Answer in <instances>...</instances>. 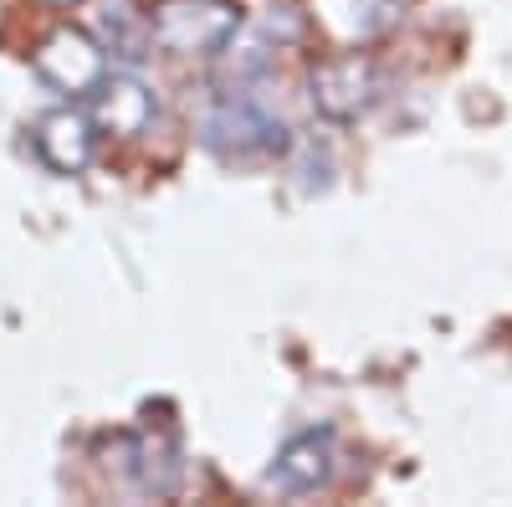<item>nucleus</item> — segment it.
<instances>
[{"mask_svg":"<svg viewBox=\"0 0 512 507\" xmlns=\"http://www.w3.org/2000/svg\"><path fill=\"white\" fill-rule=\"evenodd\" d=\"M308 93H313V108L328 118V123H354L374 108L379 98V67L369 52H344V57H323L313 72H308Z\"/></svg>","mask_w":512,"mask_h":507,"instance_id":"7ed1b4c3","label":"nucleus"},{"mask_svg":"<svg viewBox=\"0 0 512 507\" xmlns=\"http://www.w3.org/2000/svg\"><path fill=\"white\" fill-rule=\"evenodd\" d=\"M241 31L236 0H164L149 21V41L169 57H221Z\"/></svg>","mask_w":512,"mask_h":507,"instance_id":"f257e3e1","label":"nucleus"},{"mask_svg":"<svg viewBox=\"0 0 512 507\" xmlns=\"http://www.w3.org/2000/svg\"><path fill=\"white\" fill-rule=\"evenodd\" d=\"M205 149L221 159H277L287 149V123L251 93H226L205 118Z\"/></svg>","mask_w":512,"mask_h":507,"instance_id":"f03ea898","label":"nucleus"},{"mask_svg":"<svg viewBox=\"0 0 512 507\" xmlns=\"http://www.w3.org/2000/svg\"><path fill=\"white\" fill-rule=\"evenodd\" d=\"M98 36H103V47H113V52H123V57H144L139 47H144V31H139V21L128 16L123 6H118V16H113V6L98 16Z\"/></svg>","mask_w":512,"mask_h":507,"instance_id":"6e6552de","label":"nucleus"},{"mask_svg":"<svg viewBox=\"0 0 512 507\" xmlns=\"http://www.w3.org/2000/svg\"><path fill=\"white\" fill-rule=\"evenodd\" d=\"M333 477V431H303V436H292L277 461H272V487L282 492H318L323 482Z\"/></svg>","mask_w":512,"mask_h":507,"instance_id":"0eeeda50","label":"nucleus"},{"mask_svg":"<svg viewBox=\"0 0 512 507\" xmlns=\"http://www.w3.org/2000/svg\"><path fill=\"white\" fill-rule=\"evenodd\" d=\"M36 72L52 82L57 93H93L98 82L108 77V47L98 36L88 31H77V26H57L52 36H41V47H36Z\"/></svg>","mask_w":512,"mask_h":507,"instance_id":"20e7f679","label":"nucleus"},{"mask_svg":"<svg viewBox=\"0 0 512 507\" xmlns=\"http://www.w3.org/2000/svg\"><path fill=\"white\" fill-rule=\"evenodd\" d=\"M154 118V93L139 77H103L93 88V123L113 139H134Z\"/></svg>","mask_w":512,"mask_h":507,"instance_id":"423d86ee","label":"nucleus"},{"mask_svg":"<svg viewBox=\"0 0 512 507\" xmlns=\"http://www.w3.org/2000/svg\"><path fill=\"white\" fill-rule=\"evenodd\" d=\"M41 6H52V11H72L77 0H41Z\"/></svg>","mask_w":512,"mask_h":507,"instance_id":"1a4fd4ad","label":"nucleus"},{"mask_svg":"<svg viewBox=\"0 0 512 507\" xmlns=\"http://www.w3.org/2000/svg\"><path fill=\"white\" fill-rule=\"evenodd\" d=\"M98 123L82 113V108H52L47 118L36 123V154L47 169L57 175H82V169L93 164V134Z\"/></svg>","mask_w":512,"mask_h":507,"instance_id":"39448f33","label":"nucleus"}]
</instances>
